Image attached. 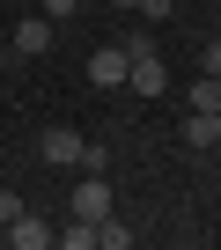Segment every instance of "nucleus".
<instances>
[{"label":"nucleus","instance_id":"10","mask_svg":"<svg viewBox=\"0 0 221 250\" xmlns=\"http://www.w3.org/2000/svg\"><path fill=\"white\" fill-rule=\"evenodd\" d=\"M96 250H133V228H118V221L103 213V221H96Z\"/></svg>","mask_w":221,"mask_h":250},{"label":"nucleus","instance_id":"14","mask_svg":"<svg viewBox=\"0 0 221 250\" xmlns=\"http://www.w3.org/2000/svg\"><path fill=\"white\" fill-rule=\"evenodd\" d=\"M15 213H22V199H15V191H8V184H0V228H8V221H15Z\"/></svg>","mask_w":221,"mask_h":250},{"label":"nucleus","instance_id":"5","mask_svg":"<svg viewBox=\"0 0 221 250\" xmlns=\"http://www.w3.org/2000/svg\"><path fill=\"white\" fill-rule=\"evenodd\" d=\"M126 81H133V96H162V88H170V66H162V52H133Z\"/></svg>","mask_w":221,"mask_h":250},{"label":"nucleus","instance_id":"16","mask_svg":"<svg viewBox=\"0 0 221 250\" xmlns=\"http://www.w3.org/2000/svg\"><path fill=\"white\" fill-rule=\"evenodd\" d=\"M110 8H126V15H133V0H110Z\"/></svg>","mask_w":221,"mask_h":250},{"label":"nucleus","instance_id":"15","mask_svg":"<svg viewBox=\"0 0 221 250\" xmlns=\"http://www.w3.org/2000/svg\"><path fill=\"white\" fill-rule=\"evenodd\" d=\"M37 8H44V15H52V22H66V15H74V8H81V0H37Z\"/></svg>","mask_w":221,"mask_h":250},{"label":"nucleus","instance_id":"8","mask_svg":"<svg viewBox=\"0 0 221 250\" xmlns=\"http://www.w3.org/2000/svg\"><path fill=\"white\" fill-rule=\"evenodd\" d=\"M52 243H59V250H96V221H74V213H66V228H59Z\"/></svg>","mask_w":221,"mask_h":250},{"label":"nucleus","instance_id":"9","mask_svg":"<svg viewBox=\"0 0 221 250\" xmlns=\"http://www.w3.org/2000/svg\"><path fill=\"white\" fill-rule=\"evenodd\" d=\"M192 110H221V74H192Z\"/></svg>","mask_w":221,"mask_h":250},{"label":"nucleus","instance_id":"13","mask_svg":"<svg viewBox=\"0 0 221 250\" xmlns=\"http://www.w3.org/2000/svg\"><path fill=\"white\" fill-rule=\"evenodd\" d=\"M199 74H221V37H214V44H199Z\"/></svg>","mask_w":221,"mask_h":250},{"label":"nucleus","instance_id":"1","mask_svg":"<svg viewBox=\"0 0 221 250\" xmlns=\"http://www.w3.org/2000/svg\"><path fill=\"white\" fill-rule=\"evenodd\" d=\"M126 66H133L126 37H118V44H96V52H88V81H96V88H126Z\"/></svg>","mask_w":221,"mask_h":250},{"label":"nucleus","instance_id":"4","mask_svg":"<svg viewBox=\"0 0 221 250\" xmlns=\"http://www.w3.org/2000/svg\"><path fill=\"white\" fill-rule=\"evenodd\" d=\"M8 52H15V59H44V52H52V15H30V22H15Z\"/></svg>","mask_w":221,"mask_h":250},{"label":"nucleus","instance_id":"3","mask_svg":"<svg viewBox=\"0 0 221 250\" xmlns=\"http://www.w3.org/2000/svg\"><path fill=\"white\" fill-rule=\"evenodd\" d=\"M0 235H8V250H52V235H59V228H52V221H37V213L22 206L8 228H0Z\"/></svg>","mask_w":221,"mask_h":250},{"label":"nucleus","instance_id":"7","mask_svg":"<svg viewBox=\"0 0 221 250\" xmlns=\"http://www.w3.org/2000/svg\"><path fill=\"white\" fill-rule=\"evenodd\" d=\"M221 140V110H184V147L199 155V147H214Z\"/></svg>","mask_w":221,"mask_h":250},{"label":"nucleus","instance_id":"12","mask_svg":"<svg viewBox=\"0 0 221 250\" xmlns=\"http://www.w3.org/2000/svg\"><path fill=\"white\" fill-rule=\"evenodd\" d=\"M81 169H96V177H103V169H110V147H96V140H81Z\"/></svg>","mask_w":221,"mask_h":250},{"label":"nucleus","instance_id":"2","mask_svg":"<svg viewBox=\"0 0 221 250\" xmlns=\"http://www.w3.org/2000/svg\"><path fill=\"white\" fill-rule=\"evenodd\" d=\"M37 155L52 169H74L81 162V133H74V125H44V133H37Z\"/></svg>","mask_w":221,"mask_h":250},{"label":"nucleus","instance_id":"6","mask_svg":"<svg viewBox=\"0 0 221 250\" xmlns=\"http://www.w3.org/2000/svg\"><path fill=\"white\" fill-rule=\"evenodd\" d=\"M103 213H110V177L88 169V177L74 184V221H103Z\"/></svg>","mask_w":221,"mask_h":250},{"label":"nucleus","instance_id":"11","mask_svg":"<svg viewBox=\"0 0 221 250\" xmlns=\"http://www.w3.org/2000/svg\"><path fill=\"white\" fill-rule=\"evenodd\" d=\"M133 8H140V22L155 30V22H170V15H177V0H133Z\"/></svg>","mask_w":221,"mask_h":250}]
</instances>
